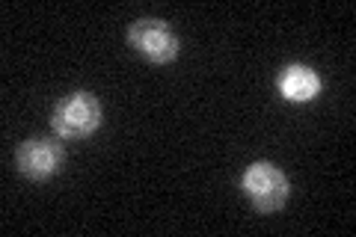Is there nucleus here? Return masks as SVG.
<instances>
[{
  "label": "nucleus",
  "instance_id": "2",
  "mask_svg": "<svg viewBox=\"0 0 356 237\" xmlns=\"http://www.w3.org/2000/svg\"><path fill=\"white\" fill-rule=\"evenodd\" d=\"M128 42L131 48L137 51L143 60H149L154 65H166L172 63L181 44H178V36L170 30V24L161 18H140L134 21L131 30H128Z\"/></svg>",
  "mask_w": 356,
  "mask_h": 237
},
{
  "label": "nucleus",
  "instance_id": "5",
  "mask_svg": "<svg viewBox=\"0 0 356 237\" xmlns=\"http://www.w3.org/2000/svg\"><path fill=\"white\" fill-rule=\"evenodd\" d=\"M280 92H282V98L303 104V101H312L321 92V77L303 63L285 65L280 74Z\"/></svg>",
  "mask_w": 356,
  "mask_h": 237
},
{
  "label": "nucleus",
  "instance_id": "1",
  "mask_svg": "<svg viewBox=\"0 0 356 237\" xmlns=\"http://www.w3.org/2000/svg\"><path fill=\"white\" fill-rule=\"evenodd\" d=\"M51 125L63 140H83L102 125V104L92 92H72L54 107Z\"/></svg>",
  "mask_w": 356,
  "mask_h": 237
},
{
  "label": "nucleus",
  "instance_id": "4",
  "mask_svg": "<svg viewBox=\"0 0 356 237\" xmlns=\"http://www.w3.org/2000/svg\"><path fill=\"white\" fill-rule=\"evenodd\" d=\"M63 161H65L63 145L51 137H33L27 142H21L18 154H15L18 172L30 178V181H44V178H51L54 172H60Z\"/></svg>",
  "mask_w": 356,
  "mask_h": 237
},
{
  "label": "nucleus",
  "instance_id": "3",
  "mask_svg": "<svg viewBox=\"0 0 356 237\" xmlns=\"http://www.w3.org/2000/svg\"><path fill=\"white\" fill-rule=\"evenodd\" d=\"M243 193L261 213H276L288 199V178L280 166L259 161L243 172Z\"/></svg>",
  "mask_w": 356,
  "mask_h": 237
}]
</instances>
